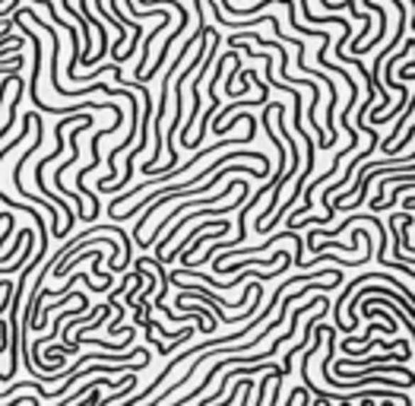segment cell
<instances>
[{
	"instance_id": "obj_2",
	"label": "cell",
	"mask_w": 415,
	"mask_h": 406,
	"mask_svg": "<svg viewBox=\"0 0 415 406\" xmlns=\"http://www.w3.org/2000/svg\"><path fill=\"white\" fill-rule=\"evenodd\" d=\"M6 286H13V282H10V280H0V292H4Z\"/></svg>"
},
{
	"instance_id": "obj_1",
	"label": "cell",
	"mask_w": 415,
	"mask_h": 406,
	"mask_svg": "<svg viewBox=\"0 0 415 406\" xmlns=\"http://www.w3.org/2000/svg\"><path fill=\"white\" fill-rule=\"evenodd\" d=\"M403 207H406V213H412V209H415V197H412V194H406V200H403Z\"/></svg>"
}]
</instances>
